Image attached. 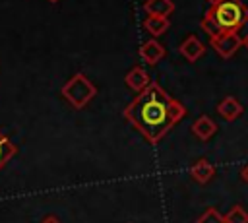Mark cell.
Instances as JSON below:
<instances>
[{"mask_svg":"<svg viewBox=\"0 0 248 223\" xmlns=\"http://www.w3.org/2000/svg\"><path fill=\"white\" fill-rule=\"evenodd\" d=\"M16 151H17L16 145H14V143L8 140V136L0 130V169H2V167L16 155Z\"/></svg>","mask_w":248,"mask_h":223,"instance_id":"cell-13","label":"cell"},{"mask_svg":"<svg viewBox=\"0 0 248 223\" xmlns=\"http://www.w3.org/2000/svg\"><path fill=\"white\" fill-rule=\"evenodd\" d=\"M190 175H192V178H194L196 182L205 184V182H209V180L213 178V175H215V167H213L207 159H200L198 163H194Z\"/></svg>","mask_w":248,"mask_h":223,"instance_id":"cell-11","label":"cell"},{"mask_svg":"<svg viewBox=\"0 0 248 223\" xmlns=\"http://www.w3.org/2000/svg\"><path fill=\"white\" fill-rule=\"evenodd\" d=\"M217 132V124H215V120L213 118H209V116H200L194 124H192V134L196 136V138H200V140H209L213 134Z\"/></svg>","mask_w":248,"mask_h":223,"instance_id":"cell-9","label":"cell"},{"mask_svg":"<svg viewBox=\"0 0 248 223\" xmlns=\"http://www.w3.org/2000/svg\"><path fill=\"white\" fill-rule=\"evenodd\" d=\"M149 83H151V78L147 76V72L141 66H136V68H132L126 74V85L130 89H134V91H140L141 93L143 89L149 87Z\"/></svg>","mask_w":248,"mask_h":223,"instance_id":"cell-8","label":"cell"},{"mask_svg":"<svg viewBox=\"0 0 248 223\" xmlns=\"http://www.w3.org/2000/svg\"><path fill=\"white\" fill-rule=\"evenodd\" d=\"M227 223H248V211L242 206H232L225 215Z\"/></svg>","mask_w":248,"mask_h":223,"instance_id":"cell-14","label":"cell"},{"mask_svg":"<svg viewBox=\"0 0 248 223\" xmlns=\"http://www.w3.org/2000/svg\"><path fill=\"white\" fill-rule=\"evenodd\" d=\"M143 10L145 14L149 16H163V17H169L172 12H174V4L172 0H147L143 4Z\"/></svg>","mask_w":248,"mask_h":223,"instance_id":"cell-12","label":"cell"},{"mask_svg":"<svg viewBox=\"0 0 248 223\" xmlns=\"http://www.w3.org/2000/svg\"><path fill=\"white\" fill-rule=\"evenodd\" d=\"M242 45H244V47H246V48H248V33H246V35H244V37H242Z\"/></svg>","mask_w":248,"mask_h":223,"instance_id":"cell-18","label":"cell"},{"mask_svg":"<svg viewBox=\"0 0 248 223\" xmlns=\"http://www.w3.org/2000/svg\"><path fill=\"white\" fill-rule=\"evenodd\" d=\"M196 223H227V221H225V217H223L215 207H209V209H205V211L198 217Z\"/></svg>","mask_w":248,"mask_h":223,"instance_id":"cell-15","label":"cell"},{"mask_svg":"<svg viewBox=\"0 0 248 223\" xmlns=\"http://www.w3.org/2000/svg\"><path fill=\"white\" fill-rule=\"evenodd\" d=\"M207 2H209V6H211V4H217L219 0H207Z\"/></svg>","mask_w":248,"mask_h":223,"instance_id":"cell-19","label":"cell"},{"mask_svg":"<svg viewBox=\"0 0 248 223\" xmlns=\"http://www.w3.org/2000/svg\"><path fill=\"white\" fill-rule=\"evenodd\" d=\"M140 56H141V60H143L145 64L153 66V64H157V62L165 56V47H163L157 39H149V41H145V43L141 45Z\"/></svg>","mask_w":248,"mask_h":223,"instance_id":"cell-5","label":"cell"},{"mask_svg":"<svg viewBox=\"0 0 248 223\" xmlns=\"http://www.w3.org/2000/svg\"><path fill=\"white\" fill-rule=\"evenodd\" d=\"M124 116L149 143H157L178 120L186 116V109L159 83L151 81L149 87L124 109Z\"/></svg>","mask_w":248,"mask_h":223,"instance_id":"cell-1","label":"cell"},{"mask_svg":"<svg viewBox=\"0 0 248 223\" xmlns=\"http://www.w3.org/2000/svg\"><path fill=\"white\" fill-rule=\"evenodd\" d=\"M143 27H145V31L149 33V35H153V37H161L169 27H170V21H169V17H163V16H145V19H143Z\"/></svg>","mask_w":248,"mask_h":223,"instance_id":"cell-10","label":"cell"},{"mask_svg":"<svg viewBox=\"0 0 248 223\" xmlns=\"http://www.w3.org/2000/svg\"><path fill=\"white\" fill-rule=\"evenodd\" d=\"M48 2H52V4H54V2H58V0H48Z\"/></svg>","mask_w":248,"mask_h":223,"instance_id":"cell-20","label":"cell"},{"mask_svg":"<svg viewBox=\"0 0 248 223\" xmlns=\"http://www.w3.org/2000/svg\"><path fill=\"white\" fill-rule=\"evenodd\" d=\"M41 223H62L56 215H45L43 219H41Z\"/></svg>","mask_w":248,"mask_h":223,"instance_id":"cell-16","label":"cell"},{"mask_svg":"<svg viewBox=\"0 0 248 223\" xmlns=\"http://www.w3.org/2000/svg\"><path fill=\"white\" fill-rule=\"evenodd\" d=\"M240 176H242V178H244V180L248 182V165H246V167L242 169V173H240Z\"/></svg>","mask_w":248,"mask_h":223,"instance_id":"cell-17","label":"cell"},{"mask_svg":"<svg viewBox=\"0 0 248 223\" xmlns=\"http://www.w3.org/2000/svg\"><path fill=\"white\" fill-rule=\"evenodd\" d=\"M211 47L221 58H231L236 54V50L242 47V37L238 31L223 33L217 37H211Z\"/></svg>","mask_w":248,"mask_h":223,"instance_id":"cell-4","label":"cell"},{"mask_svg":"<svg viewBox=\"0 0 248 223\" xmlns=\"http://www.w3.org/2000/svg\"><path fill=\"white\" fill-rule=\"evenodd\" d=\"M242 105L238 103V99L236 97H232V95H229V97H225L219 105H217V112H219V116L221 118H225L227 122H232V120H236V118H240V114H242Z\"/></svg>","mask_w":248,"mask_h":223,"instance_id":"cell-7","label":"cell"},{"mask_svg":"<svg viewBox=\"0 0 248 223\" xmlns=\"http://www.w3.org/2000/svg\"><path fill=\"white\" fill-rule=\"evenodd\" d=\"M180 54L186 58V60H190V62H196L203 52H205V47H203V43L196 37V35H188L182 43H180Z\"/></svg>","mask_w":248,"mask_h":223,"instance_id":"cell-6","label":"cell"},{"mask_svg":"<svg viewBox=\"0 0 248 223\" xmlns=\"http://www.w3.org/2000/svg\"><path fill=\"white\" fill-rule=\"evenodd\" d=\"M60 93H62V97H64L74 109H83V107L95 97L97 87L93 85V81H91L85 74L78 72V74H74V76L62 85Z\"/></svg>","mask_w":248,"mask_h":223,"instance_id":"cell-3","label":"cell"},{"mask_svg":"<svg viewBox=\"0 0 248 223\" xmlns=\"http://www.w3.org/2000/svg\"><path fill=\"white\" fill-rule=\"evenodd\" d=\"M248 21V6L240 0H219L211 4L202 19V29L211 37L238 31Z\"/></svg>","mask_w":248,"mask_h":223,"instance_id":"cell-2","label":"cell"}]
</instances>
